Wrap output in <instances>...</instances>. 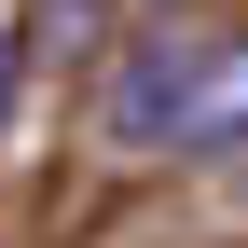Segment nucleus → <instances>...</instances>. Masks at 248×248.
Wrapping results in <instances>:
<instances>
[{
	"label": "nucleus",
	"instance_id": "1",
	"mask_svg": "<svg viewBox=\"0 0 248 248\" xmlns=\"http://www.w3.org/2000/svg\"><path fill=\"white\" fill-rule=\"evenodd\" d=\"M97 138L124 166L166 152H248V42L234 28H138L97 83Z\"/></svg>",
	"mask_w": 248,
	"mask_h": 248
},
{
	"label": "nucleus",
	"instance_id": "2",
	"mask_svg": "<svg viewBox=\"0 0 248 248\" xmlns=\"http://www.w3.org/2000/svg\"><path fill=\"white\" fill-rule=\"evenodd\" d=\"M0 110H14V28H0Z\"/></svg>",
	"mask_w": 248,
	"mask_h": 248
},
{
	"label": "nucleus",
	"instance_id": "3",
	"mask_svg": "<svg viewBox=\"0 0 248 248\" xmlns=\"http://www.w3.org/2000/svg\"><path fill=\"white\" fill-rule=\"evenodd\" d=\"M234 193H248V152H234Z\"/></svg>",
	"mask_w": 248,
	"mask_h": 248
}]
</instances>
